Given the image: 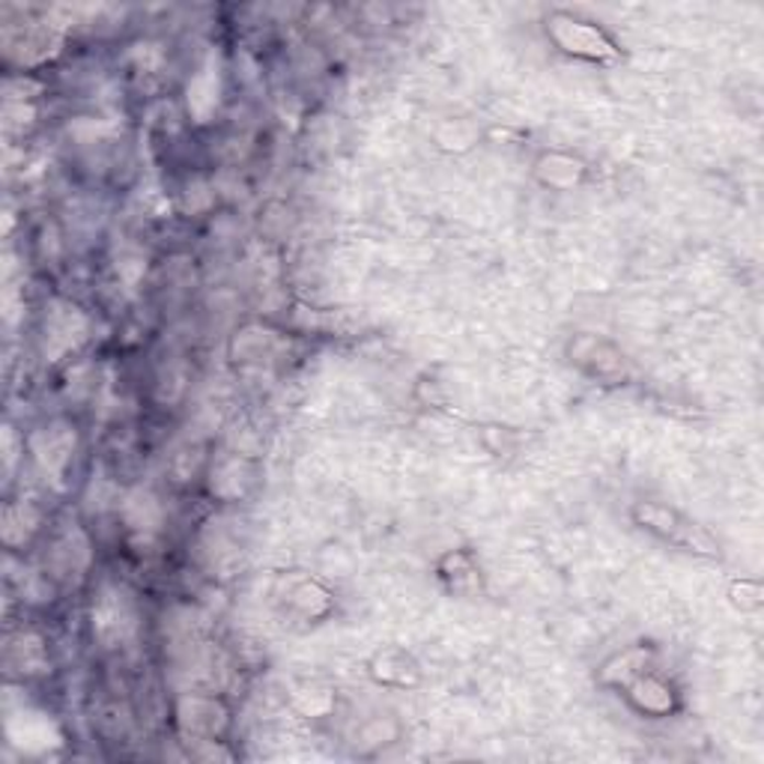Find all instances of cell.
<instances>
[{"instance_id":"1","label":"cell","mask_w":764,"mask_h":764,"mask_svg":"<svg viewBox=\"0 0 764 764\" xmlns=\"http://www.w3.org/2000/svg\"><path fill=\"white\" fill-rule=\"evenodd\" d=\"M96 639L105 648H123L138 637V613L126 592L105 585L90 606Z\"/></svg>"},{"instance_id":"3","label":"cell","mask_w":764,"mask_h":764,"mask_svg":"<svg viewBox=\"0 0 764 764\" xmlns=\"http://www.w3.org/2000/svg\"><path fill=\"white\" fill-rule=\"evenodd\" d=\"M120 514H123L128 529L141 535V538H156L161 531V523H165L161 502L149 490H132L126 502L120 505Z\"/></svg>"},{"instance_id":"2","label":"cell","mask_w":764,"mask_h":764,"mask_svg":"<svg viewBox=\"0 0 764 764\" xmlns=\"http://www.w3.org/2000/svg\"><path fill=\"white\" fill-rule=\"evenodd\" d=\"M547 31H550L552 43L559 45L562 52L573 54V57H585V60H613V57H618L616 43L595 24L576 22L571 15H552Z\"/></svg>"},{"instance_id":"4","label":"cell","mask_w":764,"mask_h":764,"mask_svg":"<svg viewBox=\"0 0 764 764\" xmlns=\"http://www.w3.org/2000/svg\"><path fill=\"white\" fill-rule=\"evenodd\" d=\"M75 434H66V427H52V430H43V434L33 436V454L43 463L45 472H52L54 478L60 475L66 467V460L72 454Z\"/></svg>"},{"instance_id":"6","label":"cell","mask_w":764,"mask_h":764,"mask_svg":"<svg viewBox=\"0 0 764 764\" xmlns=\"http://www.w3.org/2000/svg\"><path fill=\"white\" fill-rule=\"evenodd\" d=\"M10 658L22 672H43L45 668V648L36 637H22L10 645Z\"/></svg>"},{"instance_id":"5","label":"cell","mask_w":764,"mask_h":764,"mask_svg":"<svg viewBox=\"0 0 764 764\" xmlns=\"http://www.w3.org/2000/svg\"><path fill=\"white\" fill-rule=\"evenodd\" d=\"M630 699L637 701L639 711L645 714L672 711V690H668V684H663V681L654 678V675L633 681V684H630Z\"/></svg>"}]
</instances>
